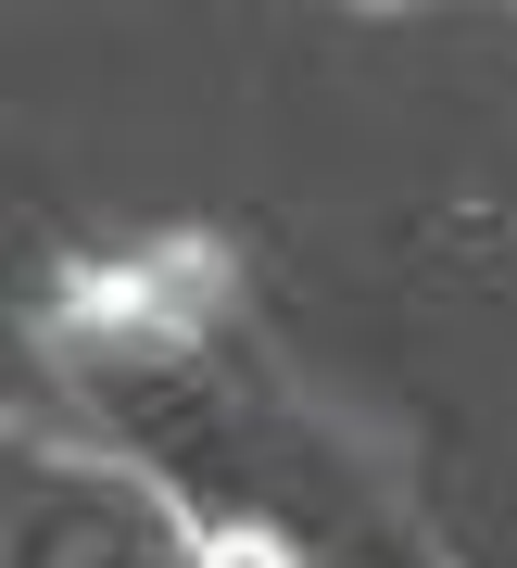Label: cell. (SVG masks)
Returning a JSON list of instances; mask_svg holds the SVG:
<instances>
[{
  "label": "cell",
  "mask_w": 517,
  "mask_h": 568,
  "mask_svg": "<svg viewBox=\"0 0 517 568\" xmlns=\"http://www.w3.org/2000/svg\"><path fill=\"white\" fill-rule=\"evenodd\" d=\"M202 568H291V556L265 544V530H215V544H202Z\"/></svg>",
  "instance_id": "1"
}]
</instances>
